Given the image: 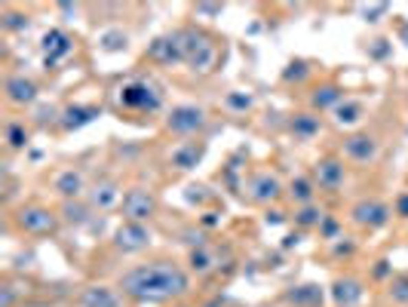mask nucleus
<instances>
[{
	"label": "nucleus",
	"mask_w": 408,
	"mask_h": 307,
	"mask_svg": "<svg viewBox=\"0 0 408 307\" xmlns=\"http://www.w3.org/2000/svg\"><path fill=\"white\" fill-rule=\"evenodd\" d=\"M393 298L396 302H408V280H396L393 283Z\"/></svg>",
	"instance_id": "cd10ccee"
},
{
	"label": "nucleus",
	"mask_w": 408,
	"mask_h": 307,
	"mask_svg": "<svg viewBox=\"0 0 408 307\" xmlns=\"http://www.w3.org/2000/svg\"><path fill=\"white\" fill-rule=\"evenodd\" d=\"M117 197H120V194H117L114 185H102V187H95V194H92V203L102 206V209H111L117 203Z\"/></svg>",
	"instance_id": "412c9836"
},
{
	"label": "nucleus",
	"mask_w": 408,
	"mask_h": 307,
	"mask_svg": "<svg viewBox=\"0 0 408 307\" xmlns=\"http://www.w3.org/2000/svg\"><path fill=\"white\" fill-rule=\"evenodd\" d=\"M120 102L123 108L133 111H157L160 108V93H157L154 83H129L120 89Z\"/></svg>",
	"instance_id": "f03ea898"
},
{
	"label": "nucleus",
	"mask_w": 408,
	"mask_h": 307,
	"mask_svg": "<svg viewBox=\"0 0 408 307\" xmlns=\"http://www.w3.org/2000/svg\"><path fill=\"white\" fill-rule=\"evenodd\" d=\"M338 102H341L338 87H322L313 93V104H317V108H328V104H338Z\"/></svg>",
	"instance_id": "4be33fe9"
},
{
	"label": "nucleus",
	"mask_w": 408,
	"mask_h": 307,
	"mask_svg": "<svg viewBox=\"0 0 408 307\" xmlns=\"http://www.w3.org/2000/svg\"><path fill=\"white\" fill-rule=\"evenodd\" d=\"M10 304H12V289L6 286V289H3V307H10Z\"/></svg>",
	"instance_id": "2f4dec72"
},
{
	"label": "nucleus",
	"mask_w": 408,
	"mask_h": 307,
	"mask_svg": "<svg viewBox=\"0 0 408 307\" xmlns=\"http://www.w3.org/2000/svg\"><path fill=\"white\" fill-rule=\"evenodd\" d=\"M359 117H363V104L359 102H344V104H338V117H335V120L341 123V126H350V123H356Z\"/></svg>",
	"instance_id": "aec40b11"
},
{
	"label": "nucleus",
	"mask_w": 408,
	"mask_h": 307,
	"mask_svg": "<svg viewBox=\"0 0 408 307\" xmlns=\"http://www.w3.org/2000/svg\"><path fill=\"white\" fill-rule=\"evenodd\" d=\"M206 123V111L196 108V104H181V108H175L172 114H169V129L172 133H196V129Z\"/></svg>",
	"instance_id": "20e7f679"
},
{
	"label": "nucleus",
	"mask_w": 408,
	"mask_h": 307,
	"mask_svg": "<svg viewBox=\"0 0 408 307\" xmlns=\"http://www.w3.org/2000/svg\"><path fill=\"white\" fill-rule=\"evenodd\" d=\"M292 197L298 200V203H310L313 200V185L307 179H295L292 181Z\"/></svg>",
	"instance_id": "5701e85b"
},
{
	"label": "nucleus",
	"mask_w": 408,
	"mask_h": 307,
	"mask_svg": "<svg viewBox=\"0 0 408 307\" xmlns=\"http://www.w3.org/2000/svg\"><path fill=\"white\" fill-rule=\"evenodd\" d=\"M148 56L154 58V62H181L184 58V37L181 34L160 37V41L150 43Z\"/></svg>",
	"instance_id": "0eeeda50"
},
{
	"label": "nucleus",
	"mask_w": 408,
	"mask_h": 307,
	"mask_svg": "<svg viewBox=\"0 0 408 307\" xmlns=\"http://www.w3.org/2000/svg\"><path fill=\"white\" fill-rule=\"evenodd\" d=\"M6 28H28V16H10L6 19Z\"/></svg>",
	"instance_id": "c85d7f7f"
},
{
	"label": "nucleus",
	"mask_w": 408,
	"mask_h": 307,
	"mask_svg": "<svg viewBox=\"0 0 408 307\" xmlns=\"http://www.w3.org/2000/svg\"><path fill=\"white\" fill-rule=\"evenodd\" d=\"M19 227L28 234H49V231H56V215L46 212V209H37V206L22 209V212H19Z\"/></svg>",
	"instance_id": "423d86ee"
},
{
	"label": "nucleus",
	"mask_w": 408,
	"mask_h": 307,
	"mask_svg": "<svg viewBox=\"0 0 408 307\" xmlns=\"http://www.w3.org/2000/svg\"><path fill=\"white\" fill-rule=\"evenodd\" d=\"M154 209H157V203L148 191H138L135 187V191H126V197H123V212H126L129 221H138V225H141L144 218H150Z\"/></svg>",
	"instance_id": "39448f33"
},
{
	"label": "nucleus",
	"mask_w": 408,
	"mask_h": 307,
	"mask_svg": "<svg viewBox=\"0 0 408 307\" xmlns=\"http://www.w3.org/2000/svg\"><path fill=\"white\" fill-rule=\"evenodd\" d=\"M6 99L12 104H31L37 99V87L31 80H25V77H10L6 80Z\"/></svg>",
	"instance_id": "f8f14e48"
},
{
	"label": "nucleus",
	"mask_w": 408,
	"mask_h": 307,
	"mask_svg": "<svg viewBox=\"0 0 408 307\" xmlns=\"http://www.w3.org/2000/svg\"><path fill=\"white\" fill-rule=\"evenodd\" d=\"M95 114H98L95 108H68V111H65V129L83 126V123H89Z\"/></svg>",
	"instance_id": "6ab92c4d"
},
{
	"label": "nucleus",
	"mask_w": 408,
	"mask_h": 307,
	"mask_svg": "<svg viewBox=\"0 0 408 307\" xmlns=\"http://www.w3.org/2000/svg\"><path fill=\"white\" fill-rule=\"evenodd\" d=\"M230 104H236V108H249V104H252V99H240V95H230Z\"/></svg>",
	"instance_id": "c756f323"
},
{
	"label": "nucleus",
	"mask_w": 408,
	"mask_h": 307,
	"mask_svg": "<svg viewBox=\"0 0 408 307\" xmlns=\"http://www.w3.org/2000/svg\"><path fill=\"white\" fill-rule=\"evenodd\" d=\"M65 218L74 221V225H83V221H87V209L74 206V203H65Z\"/></svg>",
	"instance_id": "bb28decb"
},
{
	"label": "nucleus",
	"mask_w": 408,
	"mask_h": 307,
	"mask_svg": "<svg viewBox=\"0 0 408 307\" xmlns=\"http://www.w3.org/2000/svg\"><path fill=\"white\" fill-rule=\"evenodd\" d=\"M83 304L87 307H117V295L111 289H89L83 295Z\"/></svg>",
	"instance_id": "a211bd4d"
},
{
	"label": "nucleus",
	"mask_w": 408,
	"mask_h": 307,
	"mask_svg": "<svg viewBox=\"0 0 408 307\" xmlns=\"http://www.w3.org/2000/svg\"><path fill=\"white\" fill-rule=\"evenodd\" d=\"M295 221H298V225H304V227L319 225V221H322V212H319V209H313V206H307V209H301V212L295 215Z\"/></svg>",
	"instance_id": "b1692460"
},
{
	"label": "nucleus",
	"mask_w": 408,
	"mask_h": 307,
	"mask_svg": "<svg viewBox=\"0 0 408 307\" xmlns=\"http://www.w3.org/2000/svg\"><path fill=\"white\" fill-rule=\"evenodd\" d=\"M6 139H10V145H12V148H22L25 141H28V133H25V129L19 126V123H12L10 133H6Z\"/></svg>",
	"instance_id": "a878e982"
},
{
	"label": "nucleus",
	"mask_w": 408,
	"mask_h": 307,
	"mask_svg": "<svg viewBox=\"0 0 408 307\" xmlns=\"http://www.w3.org/2000/svg\"><path fill=\"white\" fill-rule=\"evenodd\" d=\"M148 243H150V234H148V227L138 225V221H126V225L114 234V246L120 252H141V249H148Z\"/></svg>",
	"instance_id": "7ed1b4c3"
},
{
	"label": "nucleus",
	"mask_w": 408,
	"mask_h": 307,
	"mask_svg": "<svg viewBox=\"0 0 408 307\" xmlns=\"http://www.w3.org/2000/svg\"><path fill=\"white\" fill-rule=\"evenodd\" d=\"M353 218L359 221V225H368V227H381L390 221V209L384 203H378V200H363L356 209H353Z\"/></svg>",
	"instance_id": "6e6552de"
},
{
	"label": "nucleus",
	"mask_w": 408,
	"mask_h": 307,
	"mask_svg": "<svg viewBox=\"0 0 408 307\" xmlns=\"http://www.w3.org/2000/svg\"><path fill=\"white\" fill-rule=\"evenodd\" d=\"M43 49L52 52L49 62H56L58 56H68V52H71V41L62 34V31H49V34L43 37Z\"/></svg>",
	"instance_id": "2eb2a0df"
},
{
	"label": "nucleus",
	"mask_w": 408,
	"mask_h": 307,
	"mask_svg": "<svg viewBox=\"0 0 408 307\" xmlns=\"http://www.w3.org/2000/svg\"><path fill=\"white\" fill-rule=\"evenodd\" d=\"M332 295L341 307H350V304H356L359 298H363V286H359L356 280H338L335 289H332Z\"/></svg>",
	"instance_id": "ddd939ff"
},
{
	"label": "nucleus",
	"mask_w": 408,
	"mask_h": 307,
	"mask_svg": "<svg viewBox=\"0 0 408 307\" xmlns=\"http://www.w3.org/2000/svg\"><path fill=\"white\" fill-rule=\"evenodd\" d=\"M203 151H206L203 145H184V148H179V151L172 154V166H179V169L196 166V160L203 157Z\"/></svg>",
	"instance_id": "f3484780"
},
{
	"label": "nucleus",
	"mask_w": 408,
	"mask_h": 307,
	"mask_svg": "<svg viewBox=\"0 0 408 307\" xmlns=\"http://www.w3.org/2000/svg\"><path fill=\"white\" fill-rule=\"evenodd\" d=\"M317 179H319V187H326V191H338L341 185H344V163L338 160H319L317 163Z\"/></svg>",
	"instance_id": "9d476101"
},
{
	"label": "nucleus",
	"mask_w": 408,
	"mask_h": 307,
	"mask_svg": "<svg viewBox=\"0 0 408 307\" xmlns=\"http://www.w3.org/2000/svg\"><path fill=\"white\" fill-rule=\"evenodd\" d=\"M190 267H194L196 273H206V271H209V252H206V249L190 252Z\"/></svg>",
	"instance_id": "393cba45"
},
{
	"label": "nucleus",
	"mask_w": 408,
	"mask_h": 307,
	"mask_svg": "<svg viewBox=\"0 0 408 307\" xmlns=\"http://www.w3.org/2000/svg\"><path fill=\"white\" fill-rule=\"evenodd\" d=\"M56 191L62 194V197H80V191H83V175L80 172H74V169H68V172H62V175H56Z\"/></svg>",
	"instance_id": "4468645a"
},
{
	"label": "nucleus",
	"mask_w": 408,
	"mask_h": 307,
	"mask_svg": "<svg viewBox=\"0 0 408 307\" xmlns=\"http://www.w3.org/2000/svg\"><path fill=\"white\" fill-rule=\"evenodd\" d=\"M292 133L298 135V139H313V135L319 133V117H313V114H298L292 120Z\"/></svg>",
	"instance_id": "dca6fc26"
},
{
	"label": "nucleus",
	"mask_w": 408,
	"mask_h": 307,
	"mask_svg": "<svg viewBox=\"0 0 408 307\" xmlns=\"http://www.w3.org/2000/svg\"><path fill=\"white\" fill-rule=\"evenodd\" d=\"M396 212H399V215H408V194H405V197H399V203H396Z\"/></svg>",
	"instance_id": "7c9ffc66"
},
{
	"label": "nucleus",
	"mask_w": 408,
	"mask_h": 307,
	"mask_svg": "<svg viewBox=\"0 0 408 307\" xmlns=\"http://www.w3.org/2000/svg\"><path fill=\"white\" fill-rule=\"evenodd\" d=\"M123 295L135 298V302H169V298L188 295L190 280L172 261H150V264H138L120 277Z\"/></svg>",
	"instance_id": "f257e3e1"
},
{
	"label": "nucleus",
	"mask_w": 408,
	"mask_h": 307,
	"mask_svg": "<svg viewBox=\"0 0 408 307\" xmlns=\"http://www.w3.org/2000/svg\"><path fill=\"white\" fill-rule=\"evenodd\" d=\"M249 194H252V200H258V203L276 200L280 197V181H276L271 172H258L252 181H249Z\"/></svg>",
	"instance_id": "9b49d317"
},
{
	"label": "nucleus",
	"mask_w": 408,
	"mask_h": 307,
	"mask_svg": "<svg viewBox=\"0 0 408 307\" xmlns=\"http://www.w3.org/2000/svg\"><path fill=\"white\" fill-rule=\"evenodd\" d=\"M344 154L356 163H372L374 157H378V141H374L372 135H350V139L344 141Z\"/></svg>",
	"instance_id": "1a4fd4ad"
}]
</instances>
